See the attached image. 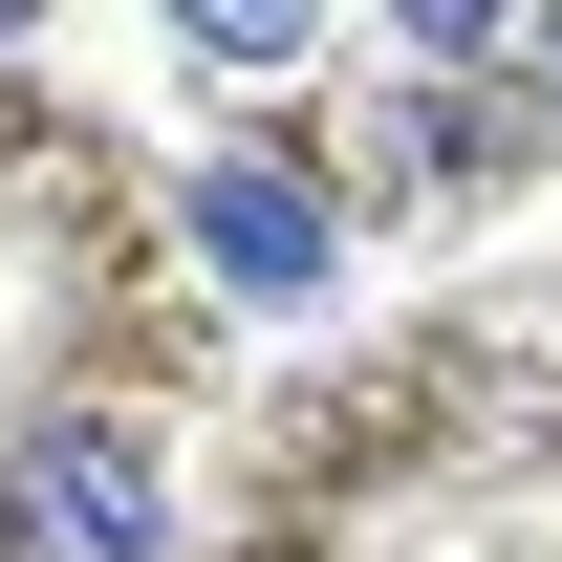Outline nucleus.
Segmentation results:
<instances>
[{
	"label": "nucleus",
	"mask_w": 562,
	"mask_h": 562,
	"mask_svg": "<svg viewBox=\"0 0 562 562\" xmlns=\"http://www.w3.org/2000/svg\"><path fill=\"white\" fill-rule=\"evenodd\" d=\"M173 44H195V66H303L325 0H173Z\"/></svg>",
	"instance_id": "nucleus-3"
},
{
	"label": "nucleus",
	"mask_w": 562,
	"mask_h": 562,
	"mask_svg": "<svg viewBox=\"0 0 562 562\" xmlns=\"http://www.w3.org/2000/svg\"><path fill=\"white\" fill-rule=\"evenodd\" d=\"M497 22H519V0H390V44H432V66H454V44H497Z\"/></svg>",
	"instance_id": "nucleus-4"
},
{
	"label": "nucleus",
	"mask_w": 562,
	"mask_h": 562,
	"mask_svg": "<svg viewBox=\"0 0 562 562\" xmlns=\"http://www.w3.org/2000/svg\"><path fill=\"white\" fill-rule=\"evenodd\" d=\"M151 541H173V497H151V432H109V412H66L0 476V562H151Z\"/></svg>",
	"instance_id": "nucleus-1"
},
{
	"label": "nucleus",
	"mask_w": 562,
	"mask_h": 562,
	"mask_svg": "<svg viewBox=\"0 0 562 562\" xmlns=\"http://www.w3.org/2000/svg\"><path fill=\"white\" fill-rule=\"evenodd\" d=\"M195 260L238 281V303H325L347 238H325V195H303L281 151H216V173H195Z\"/></svg>",
	"instance_id": "nucleus-2"
},
{
	"label": "nucleus",
	"mask_w": 562,
	"mask_h": 562,
	"mask_svg": "<svg viewBox=\"0 0 562 562\" xmlns=\"http://www.w3.org/2000/svg\"><path fill=\"white\" fill-rule=\"evenodd\" d=\"M541 66H562V22H541Z\"/></svg>",
	"instance_id": "nucleus-5"
}]
</instances>
